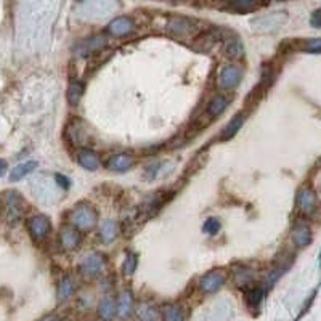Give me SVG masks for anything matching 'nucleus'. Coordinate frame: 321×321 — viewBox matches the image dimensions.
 <instances>
[{"label": "nucleus", "instance_id": "f257e3e1", "mask_svg": "<svg viewBox=\"0 0 321 321\" xmlns=\"http://www.w3.org/2000/svg\"><path fill=\"white\" fill-rule=\"evenodd\" d=\"M319 207V201L313 188L302 186L297 195V209L304 217H313Z\"/></svg>", "mask_w": 321, "mask_h": 321}, {"label": "nucleus", "instance_id": "f03ea898", "mask_svg": "<svg viewBox=\"0 0 321 321\" xmlns=\"http://www.w3.org/2000/svg\"><path fill=\"white\" fill-rule=\"evenodd\" d=\"M71 222L77 230H90L97 223V212L88 204H79L71 212Z\"/></svg>", "mask_w": 321, "mask_h": 321}, {"label": "nucleus", "instance_id": "7ed1b4c3", "mask_svg": "<svg viewBox=\"0 0 321 321\" xmlns=\"http://www.w3.org/2000/svg\"><path fill=\"white\" fill-rule=\"evenodd\" d=\"M243 79V68L238 65H225L218 73V87L230 90L239 85Z\"/></svg>", "mask_w": 321, "mask_h": 321}, {"label": "nucleus", "instance_id": "20e7f679", "mask_svg": "<svg viewBox=\"0 0 321 321\" xmlns=\"http://www.w3.org/2000/svg\"><path fill=\"white\" fill-rule=\"evenodd\" d=\"M27 230L34 241H42L48 236L50 230H52V222H50L47 215L37 214L27 218Z\"/></svg>", "mask_w": 321, "mask_h": 321}, {"label": "nucleus", "instance_id": "39448f33", "mask_svg": "<svg viewBox=\"0 0 321 321\" xmlns=\"http://www.w3.org/2000/svg\"><path fill=\"white\" fill-rule=\"evenodd\" d=\"M105 267V259L100 255L98 252H92L82 259V262L79 264V272L84 276H97L102 273V270Z\"/></svg>", "mask_w": 321, "mask_h": 321}, {"label": "nucleus", "instance_id": "423d86ee", "mask_svg": "<svg viewBox=\"0 0 321 321\" xmlns=\"http://www.w3.org/2000/svg\"><path fill=\"white\" fill-rule=\"evenodd\" d=\"M195 27H196V24L191 21V19L183 18V16H174V18H170L167 23V31L175 37H186L189 34H193Z\"/></svg>", "mask_w": 321, "mask_h": 321}, {"label": "nucleus", "instance_id": "0eeeda50", "mask_svg": "<svg viewBox=\"0 0 321 321\" xmlns=\"http://www.w3.org/2000/svg\"><path fill=\"white\" fill-rule=\"evenodd\" d=\"M225 284V275L220 270H212V272L206 273L199 281V289L204 294H214Z\"/></svg>", "mask_w": 321, "mask_h": 321}, {"label": "nucleus", "instance_id": "6e6552de", "mask_svg": "<svg viewBox=\"0 0 321 321\" xmlns=\"http://www.w3.org/2000/svg\"><path fill=\"white\" fill-rule=\"evenodd\" d=\"M291 241L299 249L307 247L312 243V228L305 222H297L293 228V232H291Z\"/></svg>", "mask_w": 321, "mask_h": 321}, {"label": "nucleus", "instance_id": "1a4fd4ad", "mask_svg": "<svg viewBox=\"0 0 321 321\" xmlns=\"http://www.w3.org/2000/svg\"><path fill=\"white\" fill-rule=\"evenodd\" d=\"M80 230H77L73 225L63 227L59 232V244L65 250H74L80 244Z\"/></svg>", "mask_w": 321, "mask_h": 321}, {"label": "nucleus", "instance_id": "9d476101", "mask_svg": "<svg viewBox=\"0 0 321 321\" xmlns=\"http://www.w3.org/2000/svg\"><path fill=\"white\" fill-rule=\"evenodd\" d=\"M5 203H7V212H8V220L10 222H16V220L23 215L24 212V203L21 196H19L18 193H13L10 191L5 195Z\"/></svg>", "mask_w": 321, "mask_h": 321}, {"label": "nucleus", "instance_id": "9b49d317", "mask_svg": "<svg viewBox=\"0 0 321 321\" xmlns=\"http://www.w3.org/2000/svg\"><path fill=\"white\" fill-rule=\"evenodd\" d=\"M108 40L105 36H93V37H88L85 39L84 42H80V45L77 47V55L80 56H88V55H93L97 53L98 50H102L103 47H106Z\"/></svg>", "mask_w": 321, "mask_h": 321}, {"label": "nucleus", "instance_id": "f8f14e48", "mask_svg": "<svg viewBox=\"0 0 321 321\" xmlns=\"http://www.w3.org/2000/svg\"><path fill=\"white\" fill-rule=\"evenodd\" d=\"M134 31V21L127 16H119L108 24V34L114 37H124Z\"/></svg>", "mask_w": 321, "mask_h": 321}, {"label": "nucleus", "instance_id": "ddd939ff", "mask_svg": "<svg viewBox=\"0 0 321 321\" xmlns=\"http://www.w3.org/2000/svg\"><path fill=\"white\" fill-rule=\"evenodd\" d=\"M132 308H134V297L130 291H124V293H120L117 302H116V316L120 319H125L129 318V315L132 313Z\"/></svg>", "mask_w": 321, "mask_h": 321}, {"label": "nucleus", "instance_id": "4468645a", "mask_svg": "<svg viewBox=\"0 0 321 321\" xmlns=\"http://www.w3.org/2000/svg\"><path fill=\"white\" fill-rule=\"evenodd\" d=\"M223 52L228 58L232 59H239L244 56V45L241 42L238 36H230L225 39L223 42Z\"/></svg>", "mask_w": 321, "mask_h": 321}, {"label": "nucleus", "instance_id": "2eb2a0df", "mask_svg": "<svg viewBox=\"0 0 321 321\" xmlns=\"http://www.w3.org/2000/svg\"><path fill=\"white\" fill-rule=\"evenodd\" d=\"M134 166V159L127 154H114L106 160V169L113 172H125Z\"/></svg>", "mask_w": 321, "mask_h": 321}, {"label": "nucleus", "instance_id": "dca6fc26", "mask_svg": "<svg viewBox=\"0 0 321 321\" xmlns=\"http://www.w3.org/2000/svg\"><path fill=\"white\" fill-rule=\"evenodd\" d=\"M230 105V98L225 95H215L207 105V116L209 117H218Z\"/></svg>", "mask_w": 321, "mask_h": 321}, {"label": "nucleus", "instance_id": "f3484780", "mask_svg": "<svg viewBox=\"0 0 321 321\" xmlns=\"http://www.w3.org/2000/svg\"><path fill=\"white\" fill-rule=\"evenodd\" d=\"M244 124V116L243 114H236L232 117V120L225 125V129L222 130V134H220V138L223 140V142H228V140H232L238 132H239V129L243 127Z\"/></svg>", "mask_w": 321, "mask_h": 321}, {"label": "nucleus", "instance_id": "a211bd4d", "mask_svg": "<svg viewBox=\"0 0 321 321\" xmlns=\"http://www.w3.org/2000/svg\"><path fill=\"white\" fill-rule=\"evenodd\" d=\"M77 160L79 164L87 170H97L100 167V163H102L98 154L93 151H88V149H80L77 154Z\"/></svg>", "mask_w": 321, "mask_h": 321}, {"label": "nucleus", "instance_id": "6ab92c4d", "mask_svg": "<svg viewBox=\"0 0 321 321\" xmlns=\"http://www.w3.org/2000/svg\"><path fill=\"white\" fill-rule=\"evenodd\" d=\"M37 166L39 164L36 163V160H26V163L18 164L12 170V174H10V182H19V180H23L26 175L34 172V170L37 169Z\"/></svg>", "mask_w": 321, "mask_h": 321}, {"label": "nucleus", "instance_id": "aec40b11", "mask_svg": "<svg viewBox=\"0 0 321 321\" xmlns=\"http://www.w3.org/2000/svg\"><path fill=\"white\" fill-rule=\"evenodd\" d=\"M114 315H116V304H114L113 297H109V296L103 297L102 302L98 305V316L105 321H109L114 318Z\"/></svg>", "mask_w": 321, "mask_h": 321}, {"label": "nucleus", "instance_id": "412c9836", "mask_svg": "<svg viewBox=\"0 0 321 321\" xmlns=\"http://www.w3.org/2000/svg\"><path fill=\"white\" fill-rule=\"evenodd\" d=\"M264 294H265V289L262 286H252V287H249L246 291V304L250 308H257L260 304H262Z\"/></svg>", "mask_w": 321, "mask_h": 321}, {"label": "nucleus", "instance_id": "4be33fe9", "mask_svg": "<svg viewBox=\"0 0 321 321\" xmlns=\"http://www.w3.org/2000/svg\"><path fill=\"white\" fill-rule=\"evenodd\" d=\"M119 232V227L114 220H105L102 230H100V238H102L103 243H113L117 236Z\"/></svg>", "mask_w": 321, "mask_h": 321}, {"label": "nucleus", "instance_id": "5701e85b", "mask_svg": "<svg viewBox=\"0 0 321 321\" xmlns=\"http://www.w3.org/2000/svg\"><path fill=\"white\" fill-rule=\"evenodd\" d=\"M84 95V84L73 80L68 87V103L71 106H77L80 103V98Z\"/></svg>", "mask_w": 321, "mask_h": 321}, {"label": "nucleus", "instance_id": "b1692460", "mask_svg": "<svg viewBox=\"0 0 321 321\" xmlns=\"http://www.w3.org/2000/svg\"><path fill=\"white\" fill-rule=\"evenodd\" d=\"M228 5L233 10H236V12L246 13V12H252V10L262 5V0H230Z\"/></svg>", "mask_w": 321, "mask_h": 321}, {"label": "nucleus", "instance_id": "393cba45", "mask_svg": "<svg viewBox=\"0 0 321 321\" xmlns=\"http://www.w3.org/2000/svg\"><path fill=\"white\" fill-rule=\"evenodd\" d=\"M163 319L164 321H185V313L182 307L178 305H166L163 308Z\"/></svg>", "mask_w": 321, "mask_h": 321}, {"label": "nucleus", "instance_id": "a878e982", "mask_svg": "<svg viewBox=\"0 0 321 321\" xmlns=\"http://www.w3.org/2000/svg\"><path fill=\"white\" fill-rule=\"evenodd\" d=\"M73 291H74L73 279L69 276H65L61 281H59V284H58V300H59V302H63V300L71 297Z\"/></svg>", "mask_w": 321, "mask_h": 321}, {"label": "nucleus", "instance_id": "bb28decb", "mask_svg": "<svg viewBox=\"0 0 321 321\" xmlns=\"http://www.w3.org/2000/svg\"><path fill=\"white\" fill-rule=\"evenodd\" d=\"M137 315L142 321H156L157 319V310L149 304H142L137 310Z\"/></svg>", "mask_w": 321, "mask_h": 321}, {"label": "nucleus", "instance_id": "cd10ccee", "mask_svg": "<svg viewBox=\"0 0 321 321\" xmlns=\"http://www.w3.org/2000/svg\"><path fill=\"white\" fill-rule=\"evenodd\" d=\"M300 50L307 53H321V37L304 40L302 45H300Z\"/></svg>", "mask_w": 321, "mask_h": 321}, {"label": "nucleus", "instance_id": "c85d7f7f", "mask_svg": "<svg viewBox=\"0 0 321 321\" xmlns=\"http://www.w3.org/2000/svg\"><path fill=\"white\" fill-rule=\"evenodd\" d=\"M233 279L236 281L238 286H243V284L250 283V279H252V273H250V270H247V268H238L235 272Z\"/></svg>", "mask_w": 321, "mask_h": 321}, {"label": "nucleus", "instance_id": "c756f323", "mask_svg": "<svg viewBox=\"0 0 321 321\" xmlns=\"http://www.w3.org/2000/svg\"><path fill=\"white\" fill-rule=\"evenodd\" d=\"M135 268H137V257H135L134 254H127V257H125V260H124V264H122L124 275H125V276L134 275Z\"/></svg>", "mask_w": 321, "mask_h": 321}, {"label": "nucleus", "instance_id": "7c9ffc66", "mask_svg": "<svg viewBox=\"0 0 321 321\" xmlns=\"http://www.w3.org/2000/svg\"><path fill=\"white\" fill-rule=\"evenodd\" d=\"M204 233L210 235V236H214L218 233V230H220V222L215 218V217H210L206 220V223H204Z\"/></svg>", "mask_w": 321, "mask_h": 321}, {"label": "nucleus", "instance_id": "2f4dec72", "mask_svg": "<svg viewBox=\"0 0 321 321\" xmlns=\"http://www.w3.org/2000/svg\"><path fill=\"white\" fill-rule=\"evenodd\" d=\"M310 24L316 29H321V8H316L310 16Z\"/></svg>", "mask_w": 321, "mask_h": 321}, {"label": "nucleus", "instance_id": "473e14b6", "mask_svg": "<svg viewBox=\"0 0 321 321\" xmlns=\"http://www.w3.org/2000/svg\"><path fill=\"white\" fill-rule=\"evenodd\" d=\"M55 182H56V185L61 188V189H68L69 188V178L68 177H65V175H61V174H55Z\"/></svg>", "mask_w": 321, "mask_h": 321}, {"label": "nucleus", "instance_id": "72a5a7b5", "mask_svg": "<svg viewBox=\"0 0 321 321\" xmlns=\"http://www.w3.org/2000/svg\"><path fill=\"white\" fill-rule=\"evenodd\" d=\"M5 170H7V163L4 159H0V177L5 174Z\"/></svg>", "mask_w": 321, "mask_h": 321}, {"label": "nucleus", "instance_id": "f704fd0d", "mask_svg": "<svg viewBox=\"0 0 321 321\" xmlns=\"http://www.w3.org/2000/svg\"><path fill=\"white\" fill-rule=\"evenodd\" d=\"M44 321H56V318H55V316H48V318H45Z\"/></svg>", "mask_w": 321, "mask_h": 321}, {"label": "nucleus", "instance_id": "c9c22d12", "mask_svg": "<svg viewBox=\"0 0 321 321\" xmlns=\"http://www.w3.org/2000/svg\"><path fill=\"white\" fill-rule=\"evenodd\" d=\"M0 210H2V209H0Z\"/></svg>", "mask_w": 321, "mask_h": 321}]
</instances>
